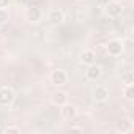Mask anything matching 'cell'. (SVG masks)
I'll return each mask as SVG.
<instances>
[{
	"label": "cell",
	"instance_id": "9a60e30c",
	"mask_svg": "<svg viewBox=\"0 0 134 134\" xmlns=\"http://www.w3.org/2000/svg\"><path fill=\"white\" fill-rule=\"evenodd\" d=\"M3 132H5V134H19V132H21V128L16 126V125H10V126H7V128L3 129Z\"/></svg>",
	"mask_w": 134,
	"mask_h": 134
},
{
	"label": "cell",
	"instance_id": "ba28073f",
	"mask_svg": "<svg viewBox=\"0 0 134 134\" xmlns=\"http://www.w3.org/2000/svg\"><path fill=\"white\" fill-rule=\"evenodd\" d=\"M68 101H70V96H68V93H66L65 90H57V92H54L52 96H51V103H52L54 106H57V107L66 104Z\"/></svg>",
	"mask_w": 134,
	"mask_h": 134
},
{
	"label": "cell",
	"instance_id": "2e32d148",
	"mask_svg": "<svg viewBox=\"0 0 134 134\" xmlns=\"http://www.w3.org/2000/svg\"><path fill=\"white\" fill-rule=\"evenodd\" d=\"M11 3V0H0V10H7Z\"/></svg>",
	"mask_w": 134,
	"mask_h": 134
},
{
	"label": "cell",
	"instance_id": "7a4b0ae2",
	"mask_svg": "<svg viewBox=\"0 0 134 134\" xmlns=\"http://www.w3.org/2000/svg\"><path fill=\"white\" fill-rule=\"evenodd\" d=\"M16 101V93L11 87L3 85L0 87V107H11Z\"/></svg>",
	"mask_w": 134,
	"mask_h": 134
},
{
	"label": "cell",
	"instance_id": "7c38bea8",
	"mask_svg": "<svg viewBox=\"0 0 134 134\" xmlns=\"http://www.w3.org/2000/svg\"><path fill=\"white\" fill-rule=\"evenodd\" d=\"M81 62L84 65H92V63H96V54L92 51V49H85L82 54H81Z\"/></svg>",
	"mask_w": 134,
	"mask_h": 134
},
{
	"label": "cell",
	"instance_id": "9c48e42d",
	"mask_svg": "<svg viewBox=\"0 0 134 134\" xmlns=\"http://www.w3.org/2000/svg\"><path fill=\"white\" fill-rule=\"evenodd\" d=\"M47 21H49L52 25H62V24L65 22V13H63L60 8H54V10L49 11Z\"/></svg>",
	"mask_w": 134,
	"mask_h": 134
},
{
	"label": "cell",
	"instance_id": "ac0fdd59",
	"mask_svg": "<svg viewBox=\"0 0 134 134\" xmlns=\"http://www.w3.org/2000/svg\"><path fill=\"white\" fill-rule=\"evenodd\" d=\"M107 2H109V0H99V5H101V7H104Z\"/></svg>",
	"mask_w": 134,
	"mask_h": 134
},
{
	"label": "cell",
	"instance_id": "8fae6325",
	"mask_svg": "<svg viewBox=\"0 0 134 134\" xmlns=\"http://www.w3.org/2000/svg\"><path fill=\"white\" fill-rule=\"evenodd\" d=\"M107 98H109V88H107V87L98 85V87L93 90V99H95L96 103H104V101H107Z\"/></svg>",
	"mask_w": 134,
	"mask_h": 134
},
{
	"label": "cell",
	"instance_id": "8992f818",
	"mask_svg": "<svg viewBox=\"0 0 134 134\" xmlns=\"http://www.w3.org/2000/svg\"><path fill=\"white\" fill-rule=\"evenodd\" d=\"M134 129V121L131 117H121L118 121H117V126H115V131L117 132H121V134H128Z\"/></svg>",
	"mask_w": 134,
	"mask_h": 134
},
{
	"label": "cell",
	"instance_id": "3957f363",
	"mask_svg": "<svg viewBox=\"0 0 134 134\" xmlns=\"http://www.w3.org/2000/svg\"><path fill=\"white\" fill-rule=\"evenodd\" d=\"M103 11H104V14H106L107 18L115 19V18L121 16V13H123V7H121L118 2H115V0H109V2L103 7Z\"/></svg>",
	"mask_w": 134,
	"mask_h": 134
},
{
	"label": "cell",
	"instance_id": "5b68a950",
	"mask_svg": "<svg viewBox=\"0 0 134 134\" xmlns=\"http://www.w3.org/2000/svg\"><path fill=\"white\" fill-rule=\"evenodd\" d=\"M103 76V66L98 63H92L87 66V71H85V79L90 82H96L99 77Z\"/></svg>",
	"mask_w": 134,
	"mask_h": 134
},
{
	"label": "cell",
	"instance_id": "6da1fadb",
	"mask_svg": "<svg viewBox=\"0 0 134 134\" xmlns=\"http://www.w3.org/2000/svg\"><path fill=\"white\" fill-rule=\"evenodd\" d=\"M104 49H106V54L109 57H120L123 55L125 52V46H123V40H118V38H114V40H109L106 44H104Z\"/></svg>",
	"mask_w": 134,
	"mask_h": 134
},
{
	"label": "cell",
	"instance_id": "4fadbf2b",
	"mask_svg": "<svg viewBox=\"0 0 134 134\" xmlns=\"http://www.w3.org/2000/svg\"><path fill=\"white\" fill-rule=\"evenodd\" d=\"M123 96L126 101H134V84H126L123 87Z\"/></svg>",
	"mask_w": 134,
	"mask_h": 134
},
{
	"label": "cell",
	"instance_id": "e0dca14e",
	"mask_svg": "<svg viewBox=\"0 0 134 134\" xmlns=\"http://www.w3.org/2000/svg\"><path fill=\"white\" fill-rule=\"evenodd\" d=\"M70 131H76V132H81V131H82V128H79V126H71V128H70Z\"/></svg>",
	"mask_w": 134,
	"mask_h": 134
},
{
	"label": "cell",
	"instance_id": "277c9868",
	"mask_svg": "<svg viewBox=\"0 0 134 134\" xmlns=\"http://www.w3.org/2000/svg\"><path fill=\"white\" fill-rule=\"evenodd\" d=\"M49 79H51V84H54L55 87H63L68 84V73L65 70H54Z\"/></svg>",
	"mask_w": 134,
	"mask_h": 134
},
{
	"label": "cell",
	"instance_id": "30bf717a",
	"mask_svg": "<svg viewBox=\"0 0 134 134\" xmlns=\"http://www.w3.org/2000/svg\"><path fill=\"white\" fill-rule=\"evenodd\" d=\"M25 18H27L29 22L36 24V22L41 21V18H43V11H41L38 7H29L27 11H25Z\"/></svg>",
	"mask_w": 134,
	"mask_h": 134
},
{
	"label": "cell",
	"instance_id": "52a82bcc",
	"mask_svg": "<svg viewBox=\"0 0 134 134\" xmlns=\"http://www.w3.org/2000/svg\"><path fill=\"white\" fill-rule=\"evenodd\" d=\"M60 115L63 120H74L77 117V107L74 104L66 103V104L60 106Z\"/></svg>",
	"mask_w": 134,
	"mask_h": 134
},
{
	"label": "cell",
	"instance_id": "d6986e66",
	"mask_svg": "<svg viewBox=\"0 0 134 134\" xmlns=\"http://www.w3.org/2000/svg\"><path fill=\"white\" fill-rule=\"evenodd\" d=\"M77 2H81V0H77Z\"/></svg>",
	"mask_w": 134,
	"mask_h": 134
},
{
	"label": "cell",
	"instance_id": "5bb4252c",
	"mask_svg": "<svg viewBox=\"0 0 134 134\" xmlns=\"http://www.w3.org/2000/svg\"><path fill=\"white\" fill-rule=\"evenodd\" d=\"M121 82L126 85V84H134V73L132 71H125L121 74Z\"/></svg>",
	"mask_w": 134,
	"mask_h": 134
}]
</instances>
